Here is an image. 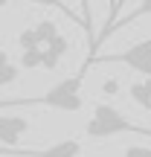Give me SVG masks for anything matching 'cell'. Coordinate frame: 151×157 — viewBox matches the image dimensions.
Wrapping results in <instances>:
<instances>
[{"label":"cell","instance_id":"9","mask_svg":"<svg viewBox=\"0 0 151 157\" xmlns=\"http://www.w3.org/2000/svg\"><path fill=\"white\" fill-rule=\"evenodd\" d=\"M128 93H131V99H134L140 108H145V111L151 113V78H140V82H134L128 87Z\"/></svg>","mask_w":151,"mask_h":157},{"label":"cell","instance_id":"18","mask_svg":"<svg viewBox=\"0 0 151 157\" xmlns=\"http://www.w3.org/2000/svg\"><path fill=\"white\" fill-rule=\"evenodd\" d=\"M6 6H9V0H0V9H6Z\"/></svg>","mask_w":151,"mask_h":157},{"label":"cell","instance_id":"5","mask_svg":"<svg viewBox=\"0 0 151 157\" xmlns=\"http://www.w3.org/2000/svg\"><path fill=\"white\" fill-rule=\"evenodd\" d=\"M23 134H29V119L15 117V113H0V143H3L6 148L21 143Z\"/></svg>","mask_w":151,"mask_h":157},{"label":"cell","instance_id":"2","mask_svg":"<svg viewBox=\"0 0 151 157\" xmlns=\"http://www.w3.org/2000/svg\"><path fill=\"white\" fill-rule=\"evenodd\" d=\"M84 134L93 137V140H108V137H119V134H137V137H148L151 140V128H142V125L131 122L122 111H116L108 102H96L93 105V113L87 119Z\"/></svg>","mask_w":151,"mask_h":157},{"label":"cell","instance_id":"11","mask_svg":"<svg viewBox=\"0 0 151 157\" xmlns=\"http://www.w3.org/2000/svg\"><path fill=\"white\" fill-rule=\"evenodd\" d=\"M26 3H32V6H47V9H58L61 15H67L70 21H76L78 26H81V17H78V15H73V9H70L64 0H26Z\"/></svg>","mask_w":151,"mask_h":157},{"label":"cell","instance_id":"1","mask_svg":"<svg viewBox=\"0 0 151 157\" xmlns=\"http://www.w3.org/2000/svg\"><path fill=\"white\" fill-rule=\"evenodd\" d=\"M81 84H84V70L76 76L61 78L58 84H52L47 93L41 96H29V99H0V111H15V108H52V111H64V113H76L84 108V96H81Z\"/></svg>","mask_w":151,"mask_h":157},{"label":"cell","instance_id":"6","mask_svg":"<svg viewBox=\"0 0 151 157\" xmlns=\"http://www.w3.org/2000/svg\"><path fill=\"white\" fill-rule=\"evenodd\" d=\"M67 50H70V41L58 32L47 47H41V67L44 70H55L58 64H61V58L67 56Z\"/></svg>","mask_w":151,"mask_h":157},{"label":"cell","instance_id":"3","mask_svg":"<svg viewBox=\"0 0 151 157\" xmlns=\"http://www.w3.org/2000/svg\"><path fill=\"white\" fill-rule=\"evenodd\" d=\"M90 64H125V67L142 73V78H151V38H142L137 44L125 47L122 52H108V56H93L84 61L81 70H87Z\"/></svg>","mask_w":151,"mask_h":157},{"label":"cell","instance_id":"8","mask_svg":"<svg viewBox=\"0 0 151 157\" xmlns=\"http://www.w3.org/2000/svg\"><path fill=\"white\" fill-rule=\"evenodd\" d=\"M17 76H21V67H17V64L9 58V52L0 47V87H6V84H15Z\"/></svg>","mask_w":151,"mask_h":157},{"label":"cell","instance_id":"10","mask_svg":"<svg viewBox=\"0 0 151 157\" xmlns=\"http://www.w3.org/2000/svg\"><path fill=\"white\" fill-rule=\"evenodd\" d=\"M151 15V0H140V6H137L131 15H119V21L113 23V29H111V35L116 32V29H122V26H131V23H137L140 17H148Z\"/></svg>","mask_w":151,"mask_h":157},{"label":"cell","instance_id":"16","mask_svg":"<svg viewBox=\"0 0 151 157\" xmlns=\"http://www.w3.org/2000/svg\"><path fill=\"white\" fill-rule=\"evenodd\" d=\"M116 90H119V82H116V78H105V82H102V93H105V96H113Z\"/></svg>","mask_w":151,"mask_h":157},{"label":"cell","instance_id":"14","mask_svg":"<svg viewBox=\"0 0 151 157\" xmlns=\"http://www.w3.org/2000/svg\"><path fill=\"white\" fill-rule=\"evenodd\" d=\"M21 70H35L41 67V50H23L21 52V64H17Z\"/></svg>","mask_w":151,"mask_h":157},{"label":"cell","instance_id":"13","mask_svg":"<svg viewBox=\"0 0 151 157\" xmlns=\"http://www.w3.org/2000/svg\"><path fill=\"white\" fill-rule=\"evenodd\" d=\"M78 9H81V29L90 35V44H93V12H90V0H78Z\"/></svg>","mask_w":151,"mask_h":157},{"label":"cell","instance_id":"17","mask_svg":"<svg viewBox=\"0 0 151 157\" xmlns=\"http://www.w3.org/2000/svg\"><path fill=\"white\" fill-rule=\"evenodd\" d=\"M108 3H111V12H108V17H105V26H102V32H108V26H111V23H113V12H116V0H108ZM99 32V35H102ZM96 41V38H93ZM90 47H93V44H90Z\"/></svg>","mask_w":151,"mask_h":157},{"label":"cell","instance_id":"4","mask_svg":"<svg viewBox=\"0 0 151 157\" xmlns=\"http://www.w3.org/2000/svg\"><path fill=\"white\" fill-rule=\"evenodd\" d=\"M0 157H81V143L67 137V140H58L47 148H6L0 146Z\"/></svg>","mask_w":151,"mask_h":157},{"label":"cell","instance_id":"12","mask_svg":"<svg viewBox=\"0 0 151 157\" xmlns=\"http://www.w3.org/2000/svg\"><path fill=\"white\" fill-rule=\"evenodd\" d=\"M128 3V0H116V12H113V23L119 21V15H122V6ZM113 23L108 26V32H102V35H96V41H93V47H90V56H96V50H99L102 44H105L108 38H111V29H113Z\"/></svg>","mask_w":151,"mask_h":157},{"label":"cell","instance_id":"15","mask_svg":"<svg viewBox=\"0 0 151 157\" xmlns=\"http://www.w3.org/2000/svg\"><path fill=\"white\" fill-rule=\"evenodd\" d=\"M122 157H151V148L148 146H128L122 151Z\"/></svg>","mask_w":151,"mask_h":157},{"label":"cell","instance_id":"7","mask_svg":"<svg viewBox=\"0 0 151 157\" xmlns=\"http://www.w3.org/2000/svg\"><path fill=\"white\" fill-rule=\"evenodd\" d=\"M29 32H32V41H35V47H47L52 38L58 35V26H55V21H38V23H32L29 26Z\"/></svg>","mask_w":151,"mask_h":157}]
</instances>
